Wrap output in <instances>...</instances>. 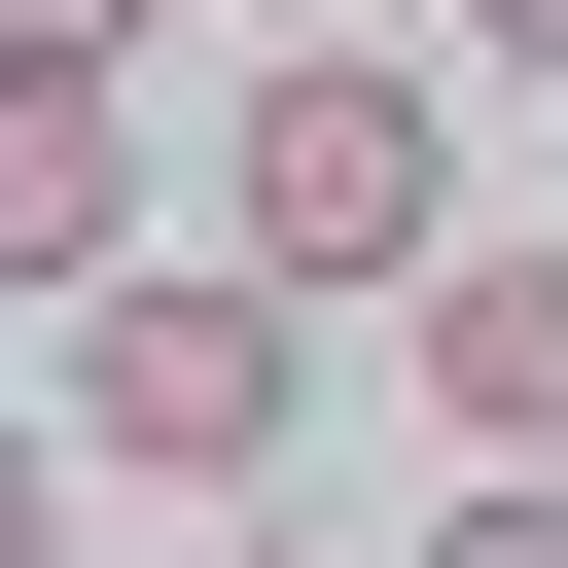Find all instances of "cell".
Listing matches in <instances>:
<instances>
[{"label": "cell", "instance_id": "1", "mask_svg": "<svg viewBox=\"0 0 568 568\" xmlns=\"http://www.w3.org/2000/svg\"><path fill=\"white\" fill-rule=\"evenodd\" d=\"M213 213H248V284L320 320V284H426V248H462V142H426L390 36H284V71L213 106Z\"/></svg>", "mask_w": 568, "mask_h": 568}, {"label": "cell", "instance_id": "2", "mask_svg": "<svg viewBox=\"0 0 568 568\" xmlns=\"http://www.w3.org/2000/svg\"><path fill=\"white\" fill-rule=\"evenodd\" d=\"M284 390H320V320H284L248 248H142V284H71V426H106V462L248 497V462H284Z\"/></svg>", "mask_w": 568, "mask_h": 568}, {"label": "cell", "instance_id": "3", "mask_svg": "<svg viewBox=\"0 0 568 568\" xmlns=\"http://www.w3.org/2000/svg\"><path fill=\"white\" fill-rule=\"evenodd\" d=\"M390 320H426V426H462L497 497H568V248H426Z\"/></svg>", "mask_w": 568, "mask_h": 568}, {"label": "cell", "instance_id": "4", "mask_svg": "<svg viewBox=\"0 0 568 568\" xmlns=\"http://www.w3.org/2000/svg\"><path fill=\"white\" fill-rule=\"evenodd\" d=\"M0 284H142V142H106V71H0Z\"/></svg>", "mask_w": 568, "mask_h": 568}, {"label": "cell", "instance_id": "5", "mask_svg": "<svg viewBox=\"0 0 568 568\" xmlns=\"http://www.w3.org/2000/svg\"><path fill=\"white\" fill-rule=\"evenodd\" d=\"M106 36H178V0H0V71H106Z\"/></svg>", "mask_w": 568, "mask_h": 568}, {"label": "cell", "instance_id": "6", "mask_svg": "<svg viewBox=\"0 0 568 568\" xmlns=\"http://www.w3.org/2000/svg\"><path fill=\"white\" fill-rule=\"evenodd\" d=\"M426 568H568V497H497V462H462V532H426Z\"/></svg>", "mask_w": 568, "mask_h": 568}, {"label": "cell", "instance_id": "7", "mask_svg": "<svg viewBox=\"0 0 568 568\" xmlns=\"http://www.w3.org/2000/svg\"><path fill=\"white\" fill-rule=\"evenodd\" d=\"M462 36H497V71H568V0H462Z\"/></svg>", "mask_w": 568, "mask_h": 568}, {"label": "cell", "instance_id": "8", "mask_svg": "<svg viewBox=\"0 0 568 568\" xmlns=\"http://www.w3.org/2000/svg\"><path fill=\"white\" fill-rule=\"evenodd\" d=\"M0 568H36V426H0Z\"/></svg>", "mask_w": 568, "mask_h": 568}]
</instances>
